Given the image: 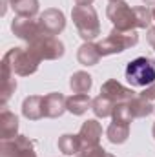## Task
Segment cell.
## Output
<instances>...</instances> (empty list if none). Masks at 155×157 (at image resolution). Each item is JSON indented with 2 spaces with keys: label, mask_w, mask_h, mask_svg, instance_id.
<instances>
[{
  "label": "cell",
  "mask_w": 155,
  "mask_h": 157,
  "mask_svg": "<svg viewBox=\"0 0 155 157\" xmlns=\"http://www.w3.org/2000/svg\"><path fill=\"white\" fill-rule=\"evenodd\" d=\"M126 80L131 86H150L155 82V60L148 57H137L126 66Z\"/></svg>",
  "instance_id": "cell-1"
}]
</instances>
